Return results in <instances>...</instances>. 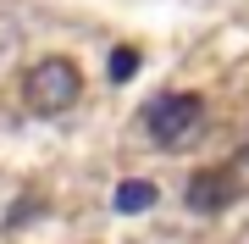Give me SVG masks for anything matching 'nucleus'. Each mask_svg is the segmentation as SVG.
<instances>
[{
	"mask_svg": "<svg viewBox=\"0 0 249 244\" xmlns=\"http://www.w3.org/2000/svg\"><path fill=\"white\" fill-rule=\"evenodd\" d=\"M22 100H28V111H39V117H61L67 106L83 100V73L67 61V56H45V61L22 78Z\"/></svg>",
	"mask_w": 249,
	"mask_h": 244,
	"instance_id": "nucleus-1",
	"label": "nucleus"
},
{
	"mask_svg": "<svg viewBox=\"0 0 249 244\" xmlns=\"http://www.w3.org/2000/svg\"><path fill=\"white\" fill-rule=\"evenodd\" d=\"M199 122H205V100L188 94V89H178V94H155L150 111H144V133H150L160 150H178L183 139H194Z\"/></svg>",
	"mask_w": 249,
	"mask_h": 244,
	"instance_id": "nucleus-2",
	"label": "nucleus"
},
{
	"mask_svg": "<svg viewBox=\"0 0 249 244\" xmlns=\"http://www.w3.org/2000/svg\"><path fill=\"white\" fill-rule=\"evenodd\" d=\"M188 211H199V217H216V211H227L232 200H238V178H232V167H199L194 178H188Z\"/></svg>",
	"mask_w": 249,
	"mask_h": 244,
	"instance_id": "nucleus-3",
	"label": "nucleus"
},
{
	"mask_svg": "<svg viewBox=\"0 0 249 244\" xmlns=\"http://www.w3.org/2000/svg\"><path fill=\"white\" fill-rule=\"evenodd\" d=\"M111 206L122 211V217H139V211H150V206H155V183H150V178H127V183H116Z\"/></svg>",
	"mask_w": 249,
	"mask_h": 244,
	"instance_id": "nucleus-4",
	"label": "nucleus"
},
{
	"mask_svg": "<svg viewBox=\"0 0 249 244\" xmlns=\"http://www.w3.org/2000/svg\"><path fill=\"white\" fill-rule=\"evenodd\" d=\"M133 73H139V50L133 45H116L111 50V83H127Z\"/></svg>",
	"mask_w": 249,
	"mask_h": 244,
	"instance_id": "nucleus-5",
	"label": "nucleus"
},
{
	"mask_svg": "<svg viewBox=\"0 0 249 244\" xmlns=\"http://www.w3.org/2000/svg\"><path fill=\"white\" fill-rule=\"evenodd\" d=\"M238 155H244V161H249V139H244V150H238Z\"/></svg>",
	"mask_w": 249,
	"mask_h": 244,
	"instance_id": "nucleus-6",
	"label": "nucleus"
}]
</instances>
